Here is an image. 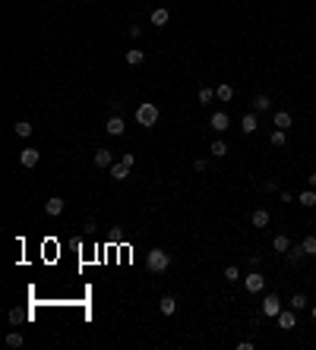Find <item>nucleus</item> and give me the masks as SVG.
I'll return each mask as SVG.
<instances>
[{"label": "nucleus", "instance_id": "obj_35", "mask_svg": "<svg viewBox=\"0 0 316 350\" xmlns=\"http://www.w3.org/2000/svg\"><path fill=\"white\" fill-rule=\"evenodd\" d=\"M307 186H310V190H316V174H310V177H307Z\"/></svg>", "mask_w": 316, "mask_h": 350}, {"label": "nucleus", "instance_id": "obj_14", "mask_svg": "<svg viewBox=\"0 0 316 350\" xmlns=\"http://www.w3.org/2000/svg\"><path fill=\"white\" fill-rule=\"evenodd\" d=\"M269 221H272V218H269L266 208H256L253 215H250V224H253V227H269Z\"/></svg>", "mask_w": 316, "mask_h": 350}, {"label": "nucleus", "instance_id": "obj_33", "mask_svg": "<svg viewBox=\"0 0 316 350\" xmlns=\"http://www.w3.org/2000/svg\"><path fill=\"white\" fill-rule=\"evenodd\" d=\"M121 161H124V164H126V167H133V164H136V158L130 155V151H124V155H121Z\"/></svg>", "mask_w": 316, "mask_h": 350}, {"label": "nucleus", "instance_id": "obj_8", "mask_svg": "<svg viewBox=\"0 0 316 350\" xmlns=\"http://www.w3.org/2000/svg\"><path fill=\"white\" fill-rule=\"evenodd\" d=\"M124 130H126V123H124V117H108V123H105V133L108 136H124Z\"/></svg>", "mask_w": 316, "mask_h": 350}, {"label": "nucleus", "instance_id": "obj_29", "mask_svg": "<svg viewBox=\"0 0 316 350\" xmlns=\"http://www.w3.org/2000/svg\"><path fill=\"white\" fill-rule=\"evenodd\" d=\"M13 130H16V136H32V123H25V120H19V123L13 126Z\"/></svg>", "mask_w": 316, "mask_h": 350}, {"label": "nucleus", "instance_id": "obj_36", "mask_svg": "<svg viewBox=\"0 0 316 350\" xmlns=\"http://www.w3.org/2000/svg\"><path fill=\"white\" fill-rule=\"evenodd\" d=\"M310 315H313V322H316V306H313V309H310Z\"/></svg>", "mask_w": 316, "mask_h": 350}, {"label": "nucleus", "instance_id": "obj_9", "mask_svg": "<svg viewBox=\"0 0 316 350\" xmlns=\"http://www.w3.org/2000/svg\"><path fill=\"white\" fill-rule=\"evenodd\" d=\"M241 126H244V133H256V130H259V117H256V110H250V114L241 117Z\"/></svg>", "mask_w": 316, "mask_h": 350}, {"label": "nucleus", "instance_id": "obj_31", "mask_svg": "<svg viewBox=\"0 0 316 350\" xmlns=\"http://www.w3.org/2000/svg\"><path fill=\"white\" fill-rule=\"evenodd\" d=\"M22 322V312L19 309H10V325H19Z\"/></svg>", "mask_w": 316, "mask_h": 350}, {"label": "nucleus", "instance_id": "obj_11", "mask_svg": "<svg viewBox=\"0 0 316 350\" xmlns=\"http://www.w3.org/2000/svg\"><path fill=\"white\" fill-rule=\"evenodd\" d=\"M108 174L114 177V180H126V177H130V167H126L124 161H114V164L108 167Z\"/></svg>", "mask_w": 316, "mask_h": 350}, {"label": "nucleus", "instance_id": "obj_2", "mask_svg": "<svg viewBox=\"0 0 316 350\" xmlns=\"http://www.w3.org/2000/svg\"><path fill=\"white\" fill-rule=\"evenodd\" d=\"M146 268L152 271V275L168 271V268H171V252H165V250H149V252H146Z\"/></svg>", "mask_w": 316, "mask_h": 350}, {"label": "nucleus", "instance_id": "obj_32", "mask_svg": "<svg viewBox=\"0 0 316 350\" xmlns=\"http://www.w3.org/2000/svg\"><path fill=\"white\" fill-rule=\"evenodd\" d=\"M193 170H196V174H202V170H206V158H196L193 161Z\"/></svg>", "mask_w": 316, "mask_h": 350}, {"label": "nucleus", "instance_id": "obj_34", "mask_svg": "<svg viewBox=\"0 0 316 350\" xmlns=\"http://www.w3.org/2000/svg\"><path fill=\"white\" fill-rule=\"evenodd\" d=\"M262 190H266V193H275L278 186H275V180H266V183H262Z\"/></svg>", "mask_w": 316, "mask_h": 350}, {"label": "nucleus", "instance_id": "obj_37", "mask_svg": "<svg viewBox=\"0 0 316 350\" xmlns=\"http://www.w3.org/2000/svg\"><path fill=\"white\" fill-rule=\"evenodd\" d=\"M92 3H95V0H92Z\"/></svg>", "mask_w": 316, "mask_h": 350}, {"label": "nucleus", "instance_id": "obj_13", "mask_svg": "<svg viewBox=\"0 0 316 350\" xmlns=\"http://www.w3.org/2000/svg\"><path fill=\"white\" fill-rule=\"evenodd\" d=\"M111 164H114L111 149H95V167H111Z\"/></svg>", "mask_w": 316, "mask_h": 350}, {"label": "nucleus", "instance_id": "obj_6", "mask_svg": "<svg viewBox=\"0 0 316 350\" xmlns=\"http://www.w3.org/2000/svg\"><path fill=\"white\" fill-rule=\"evenodd\" d=\"M209 126H212L215 133H225L228 126H231V117H228L225 110H218V114H212V117H209Z\"/></svg>", "mask_w": 316, "mask_h": 350}, {"label": "nucleus", "instance_id": "obj_23", "mask_svg": "<svg viewBox=\"0 0 316 350\" xmlns=\"http://www.w3.org/2000/svg\"><path fill=\"white\" fill-rule=\"evenodd\" d=\"M285 142H288V133H285V130H272V136H269V145H275V149H281Z\"/></svg>", "mask_w": 316, "mask_h": 350}, {"label": "nucleus", "instance_id": "obj_12", "mask_svg": "<svg viewBox=\"0 0 316 350\" xmlns=\"http://www.w3.org/2000/svg\"><path fill=\"white\" fill-rule=\"evenodd\" d=\"M45 211H48L51 218H57V215L63 211V199H61V196H51V199L45 202Z\"/></svg>", "mask_w": 316, "mask_h": 350}, {"label": "nucleus", "instance_id": "obj_10", "mask_svg": "<svg viewBox=\"0 0 316 350\" xmlns=\"http://www.w3.org/2000/svg\"><path fill=\"white\" fill-rule=\"evenodd\" d=\"M272 123H275V130H285V133H288L294 120H291V114H288V110H278V114L272 117Z\"/></svg>", "mask_w": 316, "mask_h": 350}, {"label": "nucleus", "instance_id": "obj_28", "mask_svg": "<svg viewBox=\"0 0 316 350\" xmlns=\"http://www.w3.org/2000/svg\"><path fill=\"white\" fill-rule=\"evenodd\" d=\"M225 281H231V284H234V281H241V268H237V265H228V268H225Z\"/></svg>", "mask_w": 316, "mask_h": 350}, {"label": "nucleus", "instance_id": "obj_27", "mask_svg": "<svg viewBox=\"0 0 316 350\" xmlns=\"http://www.w3.org/2000/svg\"><path fill=\"white\" fill-rule=\"evenodd\" d=\"M288 306H291V309H297V312H301V309H307V297H304V294H294L291 300H288Z\"/></svg>", "mask_w": 316, "mask_h": 350}, {"label": "nucleus", "instance_id": "obj_25", "mask_svg": "<svg viewBox=\"0 0 316 350\" xmlns=\"http://www.w3.org/2000/svg\"><path fill=\"white\" fill-rule=\"evenodd\" d=\"M301 246H304L307 255H316V237H313V234H307L304 240H301Z\"/></svg>", "mask_w": 316, "mask_h": 350}, {"label": "nucleus", "instance_id": "obj_26", "mask_svg": "<svg viewBox=\"0 0 316 350\" xmlns=\"http://www.w3.org/2000/svg\"><path fill=\"white\" fill-rule=\"evenodd\" d=\"M22 344H25L22 331H10V335H6V347H22Z\"/></svg>", "mask_w": 316, "mask_h": 350}, {"label": "nucleus", "instance_id": "obj_16", "mask_svg": "<svg viewBox=\"0 0 316 350\" xmlns=\"http://www.w3.org/2000/svg\"><path fill=\"white\" fill-rule=\"evenodd\" d=\"M297 202H301L304 208H313V205H316V190H310V186H307V190L297 196Z\"/></svg>", "mask_w": 316, "mask_h": 350}, {"label": "nucleus", "instance_id": "obj_18", "mask_svg": "<svg viewBox=\"0 0 316 350\" xmlns=\"http://www.w3.org/2000/svg\"><path fill=\"white\" fill-rule=\"evenodd\" d=\"M304 246L301 243H297V246H291V250H288V262H291V265H301V262H304Z\"/></svg>", "mask_w": 316, "mask_h": 350}, {"label": "nucleus", "instance_id": "obj_1", "mask_svg": "<svg viewBox=\"0 0 316 350\" xmlns=\"http://www.w3.org/2000/svg\"><path fill=\"white\" fill-rule=\"evenodd\" d=\"M158 117H161V110H158V104H152V101H142V104L136 107V123L146 126V130H152V126L158 123Z\"/></svg>", "mask_w": 316, "mask_h": 350}, {"label": "nucleus", "instance_id": "obj_21", "mask_svg": "<svg viewBox=\"0 0 316 350\" xmlns=\"http://www.w3.org/2000/svg\"><path fill=\"white\" fill-rule=\"evenodd\" d=\"M215 98H218V101H231V98H234V89H231L228 82H221L218 89H215Z\"/></svg>", "mask_w": 316, "mask_h": 350}, {"label": "nucleus", "instance_id": "obj_5", "mask_svg": "<svg viewBox=\"0 0 316 350\" xmlns=\"http://www.w3.org/2000/svg\"><path fill=\"white\" fill-rule=\"evenodd\" d=\"M244 284H247V294H262V290H266V278H262L259 271H250V275L244 278Z\"/></svg>", "mask_w": 316, "mask_h": 350}, {"label": "nucleus", "instance_id": "obj_17", "mask_svg": "<svg viewBox=\"0 0 316 350\" xmlns=\"http://www.w3.org/2000/svg\"><path fill=\"white\" fill-rule=\"evenodd\" d=\"M272 250H275V252H288V250H291V240H288L285 234L272 237Z\"/></svg>", "mask_w": 316, "mask_h": 350}, {"label": "nucleus", "instance_id": "obj_19", "mask_svg": "<svg viewBox=\"0 0 316 350\" xmlns=\"http://www.w3.org/2000/svg\"><path fill=\"white\" fill-rule=\"evenodd\" d=\"M168 19H171V13L165 10V6H158V10L152 13V25H158V29H161V25H168Z\"/></svg>", "mask_w": 316, "mask_h": 350}, {"label": "nucleus", "instance_id": "obj_15", "mask_svg": "<svg viewBox=\"0 0 316 350\" xmlns=\"http://www.w3.org/2000/svg\"><path fill=\"white\" fill-rule=\"evenodd\" d=\"M158 309L165 312V315H174V312H177V300H174V297H161V300H158Z\"/></svg>", "mask_w": 316, "mask_h": 350}, {"label": "nucleus", "instance_id": "obj_22", "mask_svg": "<svg viewBox=\"0 0 316 350\" xmlns=\"http://www.w3.org/2000/svg\"><path fill=\"white\" fill-rule=\"evenodd\" d=\"M209 151H212L215 158H225V155H228V142H225V139H215V142L209 145Z\"/></svg>", "mask_w": 316, "mask_h": 350}, {"label": "nucleus", "instance_id": "obj_20", "mask_svg": "<svg viewBox=\"0 0 316 350\" xmlns=\"http://www.w3.org/2000/svg\"><path fill=\"white\" fill-rule=\"evenodd\" d=\"M272 107V98L269 95H256L253 98V110H256V114H262V110H269Z\"/></svg>", "mask_w": 316, "mask_h": 350}, {"label": "nucleus", "instance_id": "obj_7", "mask_svg": "<svg viewBox=\"0 0 316 350\" xmlns=\"http://www.w3.org/2000/svg\"><path fill=\"white\" fill-rule=\"evenodd\" d=\"M38 158H41V151H38V149H32V145L19 151V164H22V167H35V164H38Z\"/></svg>", "mask_w": 316, "mask_h": 350}, {"label": "nucleus", "instance_id": "obj_30", "mask_svg": "<svg viewBox=\"0 0 316 350\" xmlns=\"http://www.w3.org/2000/svg\"><path fill=\"white\" fill-rule=\"evenodd\" d=\"M215 98V89H199V104H209Z\"/></svg>", "mask_w": 316, "mask_h": 350}, {"label": "nucleus", "instance_id": "obj_4", "mask_svg": "<svg viewBox=\"0 0 316 350\" xmlns=\"http://www.w3.org/2000/svg\"><path fill=\"white\" fill-rule=\"evenodd\" d=\"M275 322H278L281 331H291V328L297 325V309H291V306H288V309H281V312L275 315Z\"/></svg>", "mask_w": 316, "mask_h": 350}, {"label": "nucleus", "instance_id": "obj_3", "mask_svg": "<svg viewBox=\"0 0 316 350\" xmlns=\"http://www.w3.org/2000/svg\"><path fill=\"white\" fill-rule=\"evenodd\" d=\"M259 309H262V315L275 319V315L285 309V306H281V297H278V294H269V297H262V306H259Z\"/></svg>", "mask_w": 316, "mask_h": 350}, {"label": "nucleus", "instance_id": "obj_24", "mask_svg": "<svg viewBox=\"0 0 316 350\" xmlns=\"http://www.w3.org/2000/svg\"><path fill=\"white\" fill-rule=\"evenodd\" d=\"M142 60H146V50H126V63L130 66H139Z\"/></svg>", "mask_w": 316, "mask_h": 350}]
</instances>
